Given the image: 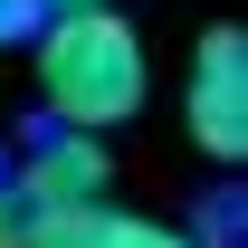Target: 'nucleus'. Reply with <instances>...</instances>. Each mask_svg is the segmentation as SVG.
I'll return each instance as SVG.
<instances>
[{
    "label": "nucleus",
    "mask_w": 248,
    "mask_h": 248,
    "mask_svg": "<svg viewBox=\"0 0 248 248\" xmlns=\"http://www.w3.org/2000/svg\"><path fill=\"white\" fill-rule=\"evenodd\" d=\"M143 86H153V67H143V38L124 10H48V29H38V95H48V115L58 134H115L124 115H143Z\"/></svg>",
    "instance_id": "obj_1"
},
{
    "label": "nucleus",
    "mask_w": 248,
    "mask_h": 248,
    "mask_svg": "<svg viewBox=\"0 0 248 248\" xmlns=\"http://www.w3.org/2000/svg\"><path fill=\"white\" fill-rule=\"evenodd\" d=\"M182 124L210 162H248V38L239 29H201L191 48V86H182Z\"/></svg>",
    "instance_id": "obj_2"
},
{
    "label": "nucleus",
    "mask_w": 248,
    "mask_h": 248,
    "mask_svg": "<svg viewBox=\"0 0 248 248\" xmlns=\"http://www.w3.org/2000/svg\"><path fill=\"white\" fill-rule=\"evenodd\" d=\"M105 182H115V162H105V143H86V134H48V143L29 153V172H10V191H19L38 219L105 210Z\"/></svg>",
    "instance_id": "obj_3"
},
{
    "label": "nucleus",
    "mask_w": 248,
    "mask_h": 248,
    "mask_svg": "<svg viewBox=\"0 0 248 248\" xmlns=\"http://www.w3.org/2000/svg\"><path fill=\"white\" fill-rule=\"evenodd\" d=\"M29 248H201V239L162 229V219H134V210H58V219H38Z\"/></svg>",
    "instance_id": "obj_4"
},
{
    "label": "nucleus",
    "mask_w": 248,
    "mask_h": 248,
    "mask_svg": "<svg viewBox=\"0 0 248 248\" xmlns=\"http://www.w3.org/2000/svg\"><path fill=\"white\" fill-rule=\"evenodd\" d=\"M29 239H38V210L19 191H0V248H29Z\"/></svg>",
    "instance_id": "obj_5"
},
{
    "label": "nucleus",
    "mask_w": 248,
    "mask_h": 248,
    "mask_svg": "<svg viewBox=\"0 0 248 248\" xmlns=\"http://www.w3.org/2000/svg\"><path fill=\"white\" fill-rule=\"evenodd\" d=\"M48 10H115V0H48Z\"/></svg>",
    "instance_id": "obj_6"
}]
</instances>
